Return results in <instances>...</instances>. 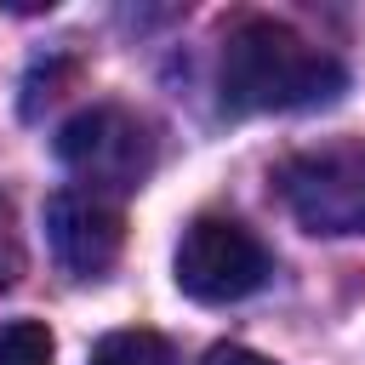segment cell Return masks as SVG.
I'll list each match as a JSON object with an SVG mask.
<instances>
[{"instance_id": "cell-6", "label": "cell", "mask_w": 365, "mask_h": 365, "mask_svg": "<svg viewBox=\"0 0 365 365\" xmlns=\"http://www.w3.org/2000/svg\"><path fill=\"white\" fill-rule=\"evenodd\" d=\"M91 365H177L171 342L160 331H108L97 348H91Z\"/></svg>"}, {"instance_id": "cell-4", "label": "cell", "mask_w": 365, "mask_h": 365, "mask_svg": "<svg viewBox=\"0 0 365 365\" xmlns=\"http://www.w3.org/2000/svg\"><path fill=\"white\" fill-rule=\"evenodd\" d=\"M274 274V257L262 240L234 217H194L177 245V285L194 302H240L262 291Z\"/></svg>"}, {"instance_id": "cell-3", "label": "cell", "mask_w": 365, "mask_h": 365, "mask_svg": "<svg viewBox=\"0 0 365 365\" xmlns=\"http://www.w3.org/2000/svg\"><path fill=\"white\" fill-rule=\"evenodd\" d=\"M57 160L80 177L86 194H131L154 171V131L120 103H91L57 131Z\"/></svg>"}, {"instance_id": "cell-7", "label": "cell", "mask_w": 365, "mask_h": 365, "mask_svg": "<svg viewBox=\"0 0 365 365\" xmlns=\"http://www.w3.org/2000/svg\"><path fill=\"white\" fill-rule=\"evenodd\" d=\"M57 342L40 319H11L0 325V365H51Z\"/></svg>"}, {"instance_id": "cell-1", "label": "cell", "mask_w": 365, "mask_h": 365, "mask_svg": "<svg viewBox=\"0 0 365 365\" xmlns=\"http://www.w3.org/2000/svg\"><path fill=\"white\" fill-rule=\"evenodd\" d=\"M348 68L302 40L291 23L274 17H245L222 34V63H217V91L228 114H291V108H319L342 97Z\"/></svg>"}, {"instance_id": "cell-8", "label": "cell", "mask_w": 365, "mask_h": 365, "mask_svg": "<svg viewBox=\"0 0 365 365\" xmlns=\"http://www.w3.org/2000/svg\"><path fill=\"white\" fill-rule=\"evenodd\" d=\"M23 274V240H17V217H11V200L0 194V291L17 285Z\"/></svg>"}, {"instance_id": "cell-9", "label": "cell", "mask_w": 365, "mask_h": 365, "mask_svg": "<svg viewBox=\"0 0 365 365\" xmlns=\"http://www.w3.org/2000/svg\"><path fill=\"white\" fill-rule=\"evenodd\" d=\"M200 365H274V359H262L257 348H240V342H217Z\"/></svg>"}, {"instance_id": "cell-2", "label": "cell", "mask_w": 365, "mask_h": 365, "mask_svg": "<svg viewBox=\"0 0 365 365\" xmlns=\"http://www.w3.org/2000/svg\"><path fill=\"white\" fill-rule=\"evenodd\" d=\"M291 217L308 234H365V137H336L319 148H297L274 171Z\"/></svg>"}, {"instance_id": "cell-5", "label": "cell", "mask_w": 365, "mask_h": 365, "mask_svg": "<svg viewBox=\"0 0 365 365\" xmlns=\"http://www.w3.org/2000/svg\"><path fill=\"white\" fill-rule=\"evenodd\" d=\"M46 240L57 251V262L80 279H97L120 262L125 245V217L114 200L86 194V188H57L46 200Z\"/></svg>"}]
</instances>
